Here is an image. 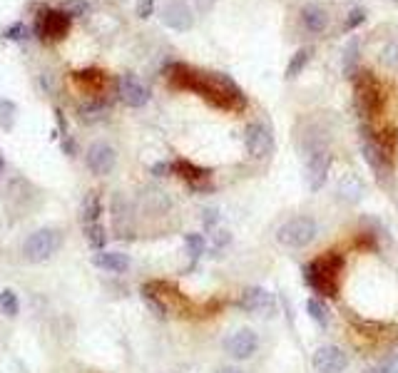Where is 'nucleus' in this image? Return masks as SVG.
<instances>
[{
    "instance_id": "1",
    "label": "nucleus",
    "mask_w": 398,
    "mask_h": 373,
    "mask_svg": "<svg viewBox=\"0 0 398 373\" xmlns=\"http://www.w3.org/2000/svg\"><path fill=\"white\" fill-rule=\"evenodd\" d=\"M169 80L174 87L194 90L199 97H205L212 107H219L226 112H242L247 110V97L242 87L231 80L229 75L222 72H194L187 65H172L167 70Z\"/></svg>"
},
{
    "instance_id": "2",
    "label": "nucleus",
    "mask_w": 398,
    "mask_h": 373,
    "mask_svg": "<svg viewBox=\"0 0 398 373\" xmlns=\"http://www.w3.org/2000/svg\"><path fill=\"white\" fill-rule=\"evenodd\" d=\"M344 272V256L339 251H328V254L319 256V259L309 261L302 269L304 282L323 298H336L339 296V277Z\"/></svg>"
},
{
    "instance_id": "3",
    "label": "nucleus",
    "mask_w": 398,
    "mask_h": 373,
    "mask_svg": "<svg viewBox=\"0 0 398 373\" xmlns=\"http://www.w3.org/2000/svg\"><path fill=\"white\" fill-rule=\"evenodd\" d=\"M354 100L361 118H376L383 107V87L371 70H359L354 75Z\"/></svg>"
},
{
    "instance_id": "4",
    "label": "nucleus",
    "mask_w": 398,
    "mask_h": 373,
    "mask_svg": "<svg viewBox=\"0 0 398 373\" xmlns=\"http://www.w3.org/2000/svg\"><path fill=\"white\" fill-rule=\"evenodd\" d=\"M63 246V232L53 229V227H45V229L32 232L25 241H23V256L32 264H40V261L53 259L55 254Z\"/></svg>"
},
{
    "instance_id": "5",
    "label": "nucleus",
    "mask_w": 398,
    "mask_h": 373,
    "mask_svg": "<svg viewBox=\"0 0 398 373\" xmlns=\"http://www.w3.org/2000/svg\"><path fill=\"white\" fill-rule=\"evenodd\" d=\"M361 155L376 172L378 179H388L393 175V157H388V152L378 142V132H373L368 125L361 127Z\"/></svg>"
},
{
    "instance_id": "6",
    "label": "nucleus",
    "mask_w": 398,
    "mask_h": 373,
    "mask_svg": "<svg viewBox=\"0 0 398 373\" xmlns=\"http://www.w3.org/2000/svg\"><path fill=\"white\" fill-rule=\"evenodd\" d=\"M316 234L319 227L312 217H294L276 229V241L281 246H289V249H304L316 239Z\"/></svg>"
},
{
    "instance_id": "7",
    "label": "nucleus",
    "mask_w": 398,
    "mask_h": 373,
    "mask_svg": "<svg viewBox=\"0 0 398 373\" xmlns=\"http://www.w3.org/2000/svg\"><path fill=\"white\" fill-rule=\"evenodd\" d=\"M244 144L254 160H264L274 152V134L264 122H252L244 129Z\"/></svg>"
},
{
    "instance_id": "8",
    "label": "nucleus",
    "mask_w": 398,
    "mask_h": 373,
    "mask_svg": "<svg viewBox=\"0 0 398 373\" xmlns=\"http://www.w3.org/2000/svg\"><path fill=\"white\" fill-rule=\"evenodd\" d=\"M85 162H87V170H90L92 175H97V177L110 175V172L115 170V165H117V152H115L108 142H95V144H90V149H87Z\"/></svg>"
},
{
    "instance_id": "9",
    "label": "nucleus",
    "mask_w": 398,
    "mask_h": 373,
    "mask_svg": "<svg viewBox=\"0 0 398 373\" xmlns=\"http://www.w3.org/2000/svg\"><path fill=\"white\" fill-rule=\"evenodd\" d=\"M328 170H331V152L319 144V147L312 149V155H309V160H307V179L314 192H319V189L323 186Z\"/></svg>"
},
{
    "instance_id": "10",
    "label": "nucleus",
    "mask_w": 398,
    "mask_h": 373,
    "mask_svg": "<svg viewBox=\"0 0 398 373\" xmlns=\"http://www.w3.org/2000/svg\"><path fill=\"white\" fill-rule=\"evenodd\" d=\"M312 366L316 373H341L349 366V356L339 346H321L314 353Z\"/></svg>"
},
{
    "instance_id": "11",
    "label": "nucleus",
    "mask_w": 398,
    "mask_h": 373,
    "mask_svg": "<svg viewBox=\"0 0 398 373\" xmlns=\"http://www.w3.org/2000/svg\"><path fill=\"white\" fill-rule=\"evenodd\" d=\"M162 23L177 32H184L194 25V15L184 0H167L162 8Z\"/></svg>"
},
{
    "instance_id": "12",
    "label": "nucleus",
    "mask_w": 398,
    "mask_h": 373,
    "mask_svg": "<svg viewBox=\"0 0 398 373\" xmlns=\"http://www.w3.org/2000/svg\"><path fill=\"white\" fill-rule=\"evenodd\" d=\"M117 95L127 107H145L150 102V90L132 75H122L117 80Z\"/></svg>"
},
{
    "instance_id": "13",
    "label": "nucleus",
    "mask_w": 398,
    "mask_h": 373,
    "mask_svg": "<svg viewBox=\"0 0 398 373\" xmlns=\"http://www.w3.org/2000/svg\"><path fill=\"white\" fill-rule=\"evenodd\" d=\"M38 37H50V40H63L70 30V15L60 11H50L43 15V20H38Z\"/></svg>"
},
{
    "instance_id": "14",
    "label": "nucleus",
    "mask_w": 398,
    "mask_h": 373,
    "mask_svg": "<svg viewBox=\"0 0 398 373\" xmlns=\"http://www.w3.org/2000/svg\"><path fill=\"white\" fill-rule=\"evenodd\" d=\"M257 348H259V339H257V334L249 331V329L237 331V334H231L229 339H226V351H229L234 358L254 356Z\"/></svg>"
},
{
    "instance_id": "15",
    "label": "nucleus",
    "mask_w": 398,
    "mask_h": 373,
    "mask_svg": "<svg viewBox=\"0 0 398 373\" xmlns=\"http://www.w3.org/2000/svg\"><path fill=\"white\" fill-rule=\"evenodd\" d=\"M336 194H339V199H344L346 204H356L364 197V182H361L359 175H354V172H344V175L336 179Z\"/></svg>"
},
{
    "instance_id": "16",
    "label": "nucleus",
    "mask_w": 398,
    "mask_h": 373,
    "mask_svg": "<svg viewBox=\"0 0 398 373\" xmlns=\"http://www.w3.org/2000/svg\"><path fill=\"white\" fill-rule=\"evenodd\" d=\"M271 306V293L262 286H252L239 296V309L249 311V314H257Z\"/></svg>"
},
{
    "instance_id": "17",
    "label": "nucleus",
    "mask_w": 398,
    "mask_h": 373,
    "mask_svg": "<svg viewBox=\"0 0 398 373\" xmlns=\"http://www.w3.org/2000/svg\"><path fill=\"white\" fill-rule=\"evenodd\" d=\"M92 264L105 272H113V274H122L129 269V256L122 254V251H97L92 256Z\"/></svg>"
},
{
    "instance_id": "18",
    "label": "nucleus",
    "mask_w": 398,
    "mask_h": 373,
    "mask_svg": "<svg viewBox=\"0 0 398 373\" xmlns=\"http://www.w3.org/2000/svg\"><path fill=\"white\" fill-rule=\"evenodd\" d=\"M113 222H115V229H117L120 236L127 234L129 224H132V209H129V202L120 192L113 197Z\"/></svg>"
},
{
    "instance_id": "19",
    "label": "nucleus",
    "mask_w": 398,
    "mask_h": 373,
    "mask_svg": "<svg viewBox=\"0 0 398 373\" xmlns=\"http://www.w3.org/2000/svg\"><path fill=\"white\" fill-rule=\"evenodd\" d=\"M302 20H304V25H307L312 32H323L328 27L326 11H323V8H319V6H307V8H304V11H302Z\"/></svg>"
},
{
    "instance_id": "20",
    "label": "nucleus",
    "mask_w": 398,
    "mask_h": 373,
    "mask_svg": "<svg viewBox=\"0 0 398 373\" xmlns=\"http://www.w3.org/2000/svg\"><path fill=\"white\" fill-rule=\"evenodd\" d=\"M100 214H103V199L97 192H87L85 202H82V222L95 224L100 222Z\"/></svg>"
},
{
    "instance_id": "21",
    "label": "nucleus",
    "mask_w": 398,
    "mask_h": 373,
    "mask_svg": "<svg viewBox=\"0 0 398 373\" xmlns=\"http://www.w3.org/2000/svg\"><path fill=\"white\" fill-rule=\"evenodd\" d=\"M309 58H312V48H302V50H296L294 55H291L289 65H286V77L289 80H294L296 75H302L304 68L309 65Z\"/></svg>"
},
{
    "instance_id": "22",
    "label": "nucleus",
    "mask_w": 398,
    "mask_h": 373,
    "mask_svg": "<svg viewBox=\"0 0 398 373\" xmlns=\"http://www.w3.org/2000/svg\"><path fill=\"white\" fill-rule=\"evenodd\" d=\"M356 72H359V40L354 37L344 50V75L354 77Z\"/></svg>"
},
{
    "instance_id": "23",
    "label": "nucleus",
    "mask_w": 398,
    "mask_h": 373,
    "mask_svg": "<svg viewBox=\"0 0 398 373\" xmlns=\"http://www.w3.org/2000/svg\"><path fill=\"white\" fill-rule=\"evenodd\" d=\"M85 234H87V241H90L92 249L103 251L105 244H108V234H105L103 224L95 222V224H85Z\"/></svg>"
},
{
    "instance_id": "24",
    "label": "nucleus",
    "mask_w": 398,
    "mask_h": 373,
    "mask_svg": "<svg viewBox=\"0 0 398 373\" xmlns=\"http://www.w3.org/2000/svg\"><path fill=\"white\" fill-rule=\"evenodd\" d=\"M0 311L6 316H18V311H20V301H18V293L11 291V289H3L0 291Z\"/></svg>"
},
{
    "instance_id": "25",
    "label": "nucleus",
    "mask_w": 398,
    "mask_h": 373,
    "mask_svg": "<svg viewBox=\"0 0 398 373\" xmlns=\"http://www.w3.org/2000/svg\"><path fill=\"white\" fill-rule=\"evenodd\" d=\"M378 60H381L386 68L398 70V37H393V40H388V43L383 45L381 53H378Z\"/></svg>"
},
{
    "instance_id": "26",
    "label": "nucleus",
    "mask_w": 398,
    "mask_h": 373,
    "mask_svg": "<svg viewBox=\"0 0 398 373\" xmlns=\"http://www.w3.org/2000/svg\"><path fill=\"white\" fill-rule=\"evenodd\" d=\"M307 311H309V316H312V319L316 321L319 326H328V311L323 309V304L319 301V298H309Z\"/></svg>"
},
{
    "instance_id": "27",
    "label": "nucleus",
    "mask_w": 398,
    "mask_h": 373,
    "mask_svg": "<svg viewBox=\"0 0 398 373\" xmlns=\"http://www.w3.org/2000/svg\"><path fill=\"white\" fill-rule=\"evenodd\" d=\"M15 122V105L11 100H0V129H11Z\"/></svg>"
},
{
    "instance_id": "28",
    "label": "nucleus",
    "mask_w": 398,
    "mask_h": 373,
    "mask_svg": "<svg viewBox=\"0 0 398 373\" xmlns=\"http://www.w3.org/2000/svg\"><path fill=\"white\" fill-rule=\"evenodd\" d=\"M184 244H187V249H189V254H192V259L197 261L199 256L205 254L207 241H205V236H202V234H187V236H184Z\"/></svg>"
},
{
    "instance_id": "29",
    "label": "nucleus",
    "mask_w": 398,
    "mask_h": 373,
    "mask_svg": "<svg viewBox=\"0 0 398 373\" xmlns=\"http://www.w3.org/2000/svg\"><path fill=\"white\" fill-rule=\"evenodd\" d=\"M142 202L147 204L150 212H162V209H167V197H165L162 192H155V189L147 192L145 197H142Z\"/></svg>"
},
{
    "instance_id": "30",
    "label": "nucleus",
    "mask_w": 398,
    "mask_h": 373,
    "mask_svg": "<svg viewBox=\"0 0 398 373\" xmlns=\"http://www.w3.org/2000/svg\"><path fill=\"white\" fill-rule=\"evenodd\" d=\"M108 112V105L105 102H92V105H85V107H80V115H82V120H100Z\"/></svg>"
},
{
    "instance_id": "31",
    "label": "nucleus",
    "mask_w": 398,
    "mask_h": 373,
    "mask_svg": "<svg viewBox=\"0 0 398 373\" xmlns=\"http://www.w3.org/2000/svg\"><path fill=\"white\" fill-rule=\"evenodd\" d=\"M364 20H366V11H364V8H354V11L349 13V18H346L344 27L346 30H356Z\"/></svg>"
},
{
    "instance_id": "32",
    "label": "nucleus",
    "mask_w": 398,
    "mask_h": 373,
    "mask_svg": "<svg viewBox=\"0 0 398 373\" xmlns=\"http://www.w3.org/2000/svg\"><path fill=\"white\" fill-rule=\"evenodd\" d=\"M27 30L23 23H13L11 27H6V32H3V37H8V40H25Z\"/></svg>"
},
{
    "instance_id": "33",
    "label": "nucleus",
    "mask_w": 398,
    "mask_h": 373,
    "mask_svg": "<svg viewBox=\"0 0 398 373\" xmlns=\"http://www.w3.org/2000/svg\"><path fill=\"white\" fill-rule=\"evenodd\" d=\"M65 13H68V15H85L87 13V3L85 0H68V3H65Z\"/></svg>"
},
{
    "instance_id": "34",
    "label": "nucleus",
    "mask_w": 398,
    "mask_h": 373,
    "mask_svg": "<svg viewBox=\"0 0 398 373\" xmlns=\"http://www.w3.org/2000/svg\"><path fill=\"white\" fill-rule=\"evenodd\" d=\"M75 77L80 82H90V85L103 82V72H97V70H82V72H75Z\"/></svg>"
},
{
    "instance_id": "35",
    "label": "nucleus",
    "mask_w": 398,
    "mask_h": 373,
    "mask_svg": "<svg viewBox=\"0 0 398 373\" xmlns=\"http://www.w3.org/2000/svg\"><path fill=\"white\" fill-rule=\"evenodd\" d=\"M155 13V0H137V18L147 20Z\"/></svg>"
},
{
    "instance_id": "36",
    "label": "nucleus",
    "mask_w": 398,
    "mask_h": 373,
    "mask_svg": "<svg viewBox=\"0 0 398 373\" xmlns=\"http://www.w3.org/2000/svg\"><path fill=\"white\" fill-rule=\"evenodd\" d=\"M169 172H174V167L167 165V162H157V165H152V175L155 177H167Z\"/></svg>"
},
{
    "instance_id": "37",
    "label": "nucleus",
    "mask_w": 398,
    "mask_h": 373,
    "mask_svg": "<svg viewBox=\"0 0 398 373\" xmlns=\"http://www.w3.org/2000/svg\"><path fill=\"white\" fill-rule=\"evenodd\" d=\"M229 239H231L229 232H217V236H214V246H217V249H222V246H224V244H229Z\"/></svg>"
},
{
    "instance_id": "38",
    "label": "nucleus",
    "mask_w": 398,
    "mask_h": 373,
    "mask_svg": "<svg viewBox=\"0 0 398 373\" xmlns=\"http://www.w3.org/2000/svg\"><path fill=\"white\" fill-rule=\"evenodd\" d=\"M217 219H219V217H217V209H207V212H205V224H207V227H212Z\"/></svg>"
},
{
    "instance_id": "39",
    "label": "nucleus",
    "mask_w": 398,
    "mask_h": 373,
    "mask_svg": "<svg viewBox=\"0 0 398 373\" xmlns=\"http://www.w3.org/2000/svg\"><path fill=\"white\" fill-rule=\"evenodd\" d=\"M368 373H398V371L391 366H373V368H368Z\"/></svg>"
},
{
    "instance_id": "40",
    "label": "nucleus",
    "mask_w": 398,
    "mask_h": 373,
    "mask_svg": "<svg viewBox=\"0 0 398 373\" xmlns=\"http://www.w3.org/2000/svg\"><path fill=\"white\" fill-rule=\"evenodd\" d=\"M197 3H199V8H210L214 0H197Z\"/></svg>"
},
{
    "instance_id": "41",
    "label": "nucleus",
    "mask_w": 398,
    "mask_h": 373,
    "mask_svg": "<svg viewBox=\"0 0 398 373\" xmlns=\"http://www.w3.org/2000/svg\"><path fill=\"white\" fill-rule=\"evenodd\" d=\"M219 373H242V371H237V368H222Z\"/></svg>"
},
{
    "instance_id": "42",
    "label": "nucleus",
    "mask_w": 398,
    "mask_h": 373,
    "mask_svg": "<svg viewBox=\"0 0 398 373\" xmlns=\"http://www.w3.org/2000/svg\"><path fill=\"white\" fill-rule=\"evenodd\" d=\"M6 170V160H3V157H0V172Z\"/></svg>"
}]
</instances>
